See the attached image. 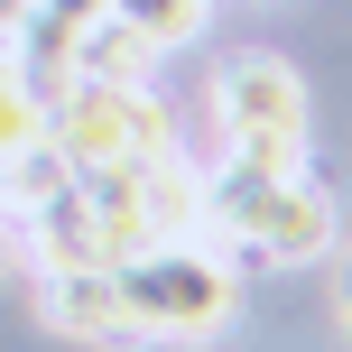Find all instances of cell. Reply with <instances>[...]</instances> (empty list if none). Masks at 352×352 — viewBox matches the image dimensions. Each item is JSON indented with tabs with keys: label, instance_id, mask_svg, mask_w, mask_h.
I'll use <instances>...</instances> for the list:
<instances>
[{
	"label": "cell",
	"instance_id": "277c9868",
	"mask_svg": "<svg viewBox=\"0 0 352 352\" xmlns=\"http://www.w3.org/2000/svg\"><path fill=\"white\" fill-rule=\"evenodd\" d=\"M213 130H223V158L241 167H306V130H316V111H306V74L287 65V56H223V74H213Z\"/></svg>",
	"mask_w": 352,
	"mask_h": 352
},
{
	"label": "cell",
	"instance_id": "52a82bcc",
	"mask_svg": "<svg viewBox=\"0 0 352 352\" xmlns=\"http://www.w3.org/2000/svg\"><path fill=\"white\" fill-rule=\"evenodd\" d=\"M111 10H121L158 56H176V47H195V37H204V10H213V0H111Z\"/></svg>",
	"mask_w": 352,
	"mask_h": 352
},
{
	"label": "cell",
	"instance_id": "8992f818",
	"mask_svg": "<svg viewBox=\"0 0 352 352\" xmlns=\"http://www.w3.org/2000/svg\"><path fill=\"white\" fill-rule=\"evenodd\" d=\"M65 74H84V84H148L158 74V47L121 10H93V19L65 28Z\"/></svg>",
	"mask_w": 352,
	"mask_h": 352
},
{
	"label": "cell",
	"instance_id": "7a4b0ae2",
	"mask_svg": "<svg viewBox=\"0 0 352 352\" xmlns=\"http://www.w3.org/2000/svg\"><path fill=\"white\" fill-rule=\"evenodd\" d=\"M121 306L140 324V343H204L241 316V269L195 232V241H148L130 260H111Z\"/></svg>",
	"mask_w": 352,
	"mask_h": 352
},
{
	"label": "cell",
	"instance_id": "9c48e42d",
	"mask_svg": "<svg viewBox=\"0 0 352 352\" xmlns=\"http://www.w3.org/2000/svg\"><path fill=\"white\" fill-rule=\"evenodd\" d=\"M28 19H37V10H28V0H0V56H10V37H19V28H28Z\"/></svg>",
	"mask_w": 352,
	"mask_h": 352
},
{
	"label": "cell",
	"instance_id": "3957f363",
	"mask_svg": "<svg viewBox=\"0 0 352 352\" xmlns=\"http://www.w3.org/2000/svg\"><path fill=\"white\" fill-rule=\"evenodd\" d=\"M47 148L65 158L74 176H121V167H148L176 148V121L148 84H65L47 93Z\"/></svg>",
	"mask_w": 352,
	"mask_h": 352
},
{
	"label": "cell",
	"instance_id": "30bf717a",
	"mask_svg": "<svg viewBox=\"0 0 352 352\" xmlns=\"http://www.w3.org/2000/svg\"><path fill=\"white\" fill-rule=\"evenodd\" d=\"M343 324H352V260H343Z\"/></svg>",
	"mask_w": 352,
	"mask_h": 352
},
{
	"label": "cell",
	"instance_id": "ba28073f",
	"mask_svg": "<svg viewBox=\"0 0 352 352\" xmlns=\"http://www.w3.org/2000/svg\"><path fill=\"white\" fill-rule=\"evenodd\" d=\"M37 19H93V10H111V0H28Z\"/></svg>",
	"mask_w": 352,
	"mask_h": 352
},
{
	"label": "cell",
	"instance_id": "6da1fadb",
	"mask_svg": "<svg viewBox=\"0 0 352 352\" xmlns=\"http://www.w3.org/2000/svg\"><path fill=\"white\" fill-rule=\"evenodd\" d=\"M204 241L223 250L232 269L241 260H324L343 241V213L334 195L316 186V167H241V158H213L204 167Z\"/></svg>",
	"mask_w": 352,
	"mask_h": 352
},
{
	"label": "cell",
	"instance_id": "5b68a950",
	"mask_svg": "<svg viewBox=\"0 0 352 352\" xmlns=\"http://www.w3.org/2000/svg\"><path fill=\"white\" fill-rule=\"evenodd\" d=\"M37 316L65 343H102V352L140 343V324H130V306H121V278H111L102 260H47L37 269Z\"/></svg>",
	"mask_w": 352,
	"mask_h": 352
}]
</instances>
